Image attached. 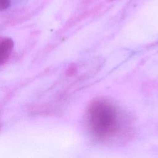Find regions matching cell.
<instances>
[{"instance_id":"1","label":"cell","mask_w":158,"mask_h":158,"mask_svg":"<svg viewBox=\"0 0 158 158\" xmlns=\"http://www.w3.org/2000/svg\"><path fill=\"white\" fill-rule=\"evenodd\" d=\"M86 122L91 135L103 142L118 138L127 129V122L120 110L104 99L91 102L87 110Z\"/></svg>"},{"instance_id":"3","label":"cell","mask_w":158,"mask_h":158,"mask_svg":"<svg viewBox=\"0 0 158 158\" xmlns=\"http://www.w3.org/2000/svg\"><path fill=\"white\" fill-rule=\"evenodd\" d=\"M10 5V0H0V10H6Z\"/></svg>"},{"instance_id":"2","label":"cell","mask_w":158,"mask_h":158,"mask_svg":"<svg viewBox=\"0 0 158 158\" xmlns=\"http://www.w3.org/2000/svg\"><path fill=\"white\" fill-rule=\"evenodd\" d=\"M14 46V43L12 38L0 37V66L8 60Z\"/></svg>"}]
</instances>
